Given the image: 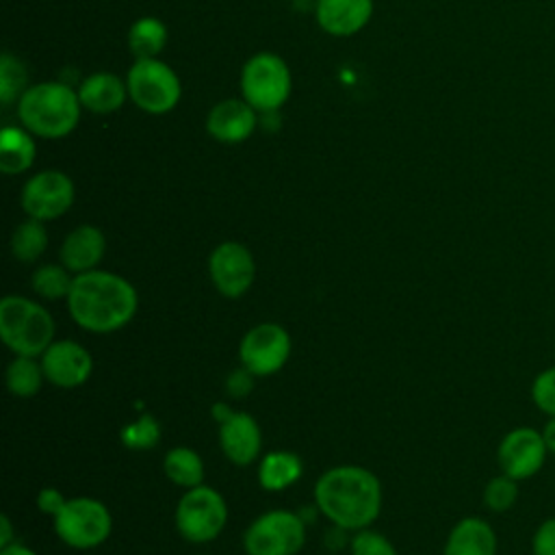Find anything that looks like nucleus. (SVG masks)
Instances as JSON below:
<instances>
[{"label":"nucleus","instance_id":"nucleus-1","mask_svg":"<svg viewBox=\"0 0 555 555\" xmlns=\"http://www.w3.org/2000/svg\"><path fill=\"white\" fill-rule=\"evenodd\" d=\"M72 321L91 334H111L126 327L137 310V288L121 275L104 269H91L74 275L65 299Z\"/></svg>","mask_w":555,"mask_h":555},{"label":"nucleus","instance_id":"nucleus-2","mask_svg":"<svg viewBox=\"0 0 555 555\" xmlns=\"http://www.w3.org/2000/svg\"><path fill=\"white\" fill-rule=\"evenodd\" d=\"M382 481L364 466H334L314 483L317 509L347 531L371 527L382 512Z\"/></svg>","mask_w":555,"mask_h":555},{"label":"nucleus","instance_id":"nucleus-3","mask_svg":"<svg viewBox=\"0 0 555 555\" xmlns=\"http://www.w3.org/2000/svg\"><path fill=\"white\" fill-rule=\"evenodd\" d=\"M80 98L65 82H37L17 100V115L24 128L43 139L69 134L80 119Z\"/></svg>","mask_w":555,"mask_h":555},{"label":"nucleus","instance_id":"nucleus-4","mask_svg":"<svg viewBox=\"0 0 555 555\" xmlns=\"http://www.w3.org/2000/svg\"><path fill=\"white\" fill-rule=\"evenodd\" d=\"M56 323L43 304L24 295L0 301V338L15 356L39 358L54 343Z\"/></svg>","mask_w":555,"mask_h":555},{"label":"nucleus","instance_id":"nucleus-5","mask_svg":"<svg viewBox=\"0 0 555 555\" xmlns=\"http://www.w3.org/2000/svg\"><path fill=\"white\" fill-rule=\"evenodd\" d=\"M173 522L186 542H212L221 535L228 522V505L223 494L204 483L189 488L176 505Z\"/></svg>","mask_w":555,"mask_h":555},{"label":"nucleus","instance_id":"nucleus-6","mask_svg":"<svg viewBox=\"0 0 555 555\" xmlns=\"http://www.w3.org/2000/svg\"><path fill=\"white\" fill-rule=\"evenodd\" d=\"M54 531L63 544L76 551H89L104 544L113 531L108 507L93 496H72L52 518Z\"/></svg>","mask_w":555,"mask_h":555},{"label":"nucleus","instance_id":"nucleus-7","mask_svg":"<svg viewBox=\"0 0 555 555\" xmlns=\"http://www.w3.org/2000/svg\"><path fill=\"white\" fill-rule=\"evenodd\" d=\"M306 544V520L293 509H269L243 533L247 555H297Z\"/></svg>","mask_w":555,"mask_h":555},{"label":"nucleus","instance_id":"nucleus-8","mask_svg":"<svg viewBox=\"0 0 555 555\" xmlns=\"http://www.w3.org/2000/svg\"><path fill=\"white\" fill-rule=\"evenodd\" d=\"M291 69L271 52L254 54L241 72V93L260 113L278 111L291 95Z\"/></svg>","mask_w":555,"mask_h":555},{"label":"nucleus","instance_id":"nucleus-9","mask_svg":"<svg viewBox=\"0 0 555 555\" xmlns=\"http://www.w3.org/2000/svg\"><path fill=\"white\" fill-rule=\"evenodd\" d=\"M130 100L145 113H169L182 93L176 72L158 59H137L126 78Z\"/></svg>","mask_w":555,"mask_h":555},{"label":"nucleus","instance_id":"nucleus-10","mask_svg":"<svg viewBox=\"0 0 555 555\" xmlns=\"http://www.w3.org/2000/svg\"><path fill=\"white\" fill-rule=\"evenodd\" d=\"M291 334L273 321L254 325L238 343V360L256 377H269L282 371L291 358Z\"/></svg>","mask_w":555,"mask_h":555},{"label":"nucleus","instance_id":"nucleus-11","mask_svg":"<svg viewBox=\"0 0 555 555\" xmlns=\"http://www.w3.org/2000/svg\"><path fill=\"white\" fill-rule=\"evenodd\" d=\"M74 197L76 191L72 178L59 169H46L26 180L22 189V208L33 219L52 221L72 208Z\"/></svg>","mask_w":555,"mask_h":555},{"label":"nucleus","instance_id":"nucleus-12","mask_svg":"<svg viewBox=\"0 0 555 555\" xmlns=\"http://www.w3.org/2000/svg\"><path fill=\"white\" fill-rule=\"evenodd\" d=\"M208 275L219 295L236 299L251 288L256 280V260L243 243L225 241L210 251Z\"/></svg>","mask_w":555,"mask_h":555},{"label":"nucleus","instance_id":"nucleus-13","mask_svg":"<svg viewBox=\"0 0 555 555\" xmlns=\"http://www.w3.org/2000/svg\"><path fill=\"white\" fill-rule=\"evenodd\" d=\"M546 453L548 449L542 431L533 427H514L501 438L496 447V462L503 475L522 481L542 470Z\"/></svg>","mask_w":555,"mask_h":555},{"label":"nucleus","instance_id":"nucleus-14","mask_svg":"<svg viewBox=\"0 0 555 555\" xmlns=\"http://www.w3.org/2000/svg\"><path fill=\"white\" fill-rule=\"evenodd\" d=\"M46 382L56 388H78L82 386L93 371V358L89 349L76 340L61 338L54 340L39 356Z\"/></svg>","mask_w":555,"mask_h":555},{"label":"nucleus","instance_id":"nucleus-15","mask_svg":"<svg viewBox=\"0 0 555 555\" xmlns=\"http://www.w3.org/2000/svg\"><path fill=\"white\" fill-rule=\"evenodd\" d=\"M219 447L234 466H249L262 449V431L258 421L247 412H234L219 425Z\"/></svg>","mask_w":555,"mask_h":555},{"label":"nucleus","instance_id":"nucleus-16","mask_svg":"<svg viewBox=\"0 0 555 555\" xmlns=\"http://www.w3.org/2000/svg\"><path fill=\"white\" fill-rule=\"evenodd\" d=\"M256 128V108L247 104L245 100H221L217 102L208 117H206V130L212 139L219 143H243L251 137Z\"/></svg>","mask_w":555,"mask_h":555},{"label":"nucleus","instance_id":"nucleus-17","mask_svg":"<svg viewBox=\"0 0 555 555\" xmlns=\"http://www.w3.org/2000/svg\"><path fill=\"white\" fill-rule=\"evenodd\" d=\"M106 251L104 232L91 223H82L74 228L61 243L59 258L74 275L98 269Z\"/></svg>","mask_w":555,"mask_h":555},{"label":"nucleus","instance_id":"nucleus-18","mask_svg":"<svg viewBox=\"0 0 555 555\" xmlns=\"http://www.w3.org/2000/svg\"><path fill=\"white\" fill-rule=\"evenodd\" d=\"M314 13L327 35L349 37L369 24L373 0H317Z\"/></svg>","mask_w":555,"mask_h":555},{"label":"nucleus","instance_id":"nucleus-19","mask_svg":"<svg viewBox=\"0 0 555 555\" xmlns=\"http://www.w3.org/2000/svg\"><path fill=\"white\" fill-rule=\"evenodd\" d=\"M442 555H496V533L488 520L466 516L449 531Z\"/></svg>","mask_w":555,"mask_h":555},{"label":"nucleus","instance_id":"nucleus-20","mask_svg":"<svg viewBox=\"0 0 555 555\" xmlns=\"http://www.w3.org/2000/svg\"><path fill=\"white\" fill-rule=\"evenodd\" d=\"M126 95H128L126 82H121V78L111 72H95L87 76L78 87V98L82 108L100 115L121 108V104L126 102Z\"/></svg>","mask_w":555,"mask_h":555},{"label":"nucleus","instance_id":"nucleus-21","mask_svg":"<svg viewBox=\"0 0 555 555\" xmlns=\"http://www.w3.org/2000/svg\"><path fill=\"white\" fill-rule=\"evenodd\" d=\"M304 475V462L293 451H269L258 464V483L267 492H282Z\"/></svg>","mask_w":555,"mask_h":555},{"label":"nucleus","instance_id":"nucleus-22","mask_svg":"<svg viewBox=\"0 0 555 555\" xmlns=\"http://www.w3.org/2000/svg\"><path fill=\"white\" fill-rule=\"evenodd\" d=\"M35 154H37V147H35V141L28 130L11 126L0 132V169H2V173L15 176V173L30 169V165L35 163Z\"/></svg>","mask_w":555,"mask_h":555},{"label":"nucleus","instance_id":"nucleus-23","mask_svg":"<svg viewBox=\"0 0 555 555\" xmlns=\"http://www.w3.org/2000/svg\"><path fill=\"white\" fill-rule=\"evenodd\" d=\"M163 470L165 477L173 483L180 486L184 490L202 486L204 483V460L197 451H193L191 447H173L165 453L163 457Z\"/></svg>","mask_w":555,"mask_h":555},{"label":"nucleus","instance_id":"nucleus-24","mask_svg":"<svg viewBox=\"0 0 555 555\" xmlns=\"http://www.w3.org/2000/svg\"><path fill=\"white\" fill-rule=\"evenodd\" d=\"M7 379V390L13 397L28 399L35 397L41 390V384L46 382L41 362L33 356H15L4 373Z\"/></svg>","mask_w":555,"mask_h":555},{"label":"nucleus","instance_id":"nucleus-25","mask_svg":"<svg viewBox=\"0 0 555 555\" xmlns=\"http://www.w3.org/2000/svg\"><path fill=\"white\" fill-rule=\"evenodd\" d=\"M167 43V26L158 17H141L128 30V46L137 59H158Z\"/></svg>","mask_w":555,"mask_h":555},{"label":"nucleus","instance_id":"nucleus-26","mask_svg":"<svg viewBox=\"0 0 555 555\" xmlns=\"http://www.w3.org/2000/svg\"><path fill=\"white\" fill-rule=\"evenodd\" d=\"M46 221L28 217L11 234V254L20 262H35L48 249V230Z\"/></svg>","mask_w":555,"mask_h":555},{"label":"nucleus","instance_id":"nucleus-27","mask_svg":"<svg viewBox=\"0 0 555 555\" xmlns=\"http://www.w3.org/2000/svg\"><path fill=\"white\" fill-rule=\"evenodd\" d=\"M74 284V273L65 264H41L30 275V288L46 301L67 299Z\"/></svg>","mask_w":555,"mask_h":555},{"label":"nucleus","instance_id":"nucleus-28","mask_svg":"<svg viewBox=\"0 0 555 555\" xmlns=\"http://www.w3.org/2000/svg\"><path fill=\"white\" fill-rule=\"evenodd\" d=\"M119 440L132 451H150L160 440V423L152 414H139L121 427Z\"/></svg>","mask_w":555,"mask_h":555},{"label":"nucleus","instance_id":"nucleus-29","mask_svg":"<svg viewBox=\"0 0 555 555\" xmlns=\"http://www.w3.org/2000/svg\"><path fill=\"white\" fill-rule=\"evenodd\" d=\"M26 89H28L26 65L11 52H4L0 59V100L4 104H11L15 98L20 100Z\"/></svg>","mask_w":555,"mask_h":555},{"label":"nucleus","instance_id":"nucleus-30","mask_svg":"<svg viewBox=\"0 0 555 555\" xmlns=\"http://www.w3.org/2000/svg\"><path fill=\"white\" fill-rule=\"evenodd\" d=\"M516 499H518V481L503 473L492 477L483 488V505L494 514H503L512 509Z\"/></svg>","mask_w":555,"mask_h":555},{"label":"nucleus","instance_id":"nucleus-31","mask_svg":"<svg viewBox=\"0 0 555 555\" xmlns=\"http://www.w3.org/2000/svg\"><path fill=\"white\" fill-rule=\"evenodd\" d=\"M349 553L351 555H397V548L386 535L366 527V529L353 531V538L349 542Z\"/></svg>","mask_w":555,"mask_h":555},{"label":"nucleus","instance_id":"nucleus-32","mask_svg":"<svg viewBox=\"0 0 555 555\" xmlns=\"http://www.w3.org/2000/svg\"><path fill=\"white\" fill-rule=\"evenodd\" d=\"M531 401L546 416H555V366H548L533 377Z\"/></svg>","mask_w":555,"mask_h":555},{"label":"nucleus","instance_id":"nucleus-33","mask_svg":"<svg viewBox=\"0 0 555 555\" xmlns=\"http://www.w3.org/2000/svg\"><path fill=\"white\" fill-rule=\"evenodd\" d=\"M254 384H256V375L241 364L234 371H230V375L225 377V392L232 399H245L254 390Z\"/></svg>","mask_w":555,"mask_h":555},{"label":"nucleus","instance_id":"nucleus-34","mask_svg":"<svg viewBox=\"0 0 555 555\" xmlns=\"http://www.w3.org/2000/svg\"><path fill=\"white\" fill-rule=\"evenodd\" d=\"M533 555H555V516L538 525L531 538Z\"/></svg>","mask_w":555,"mask_h":555},{"label":"nucleus","instance_id":"nucleus-35","mask_svg":"<svg viewBox=\"0 0 555 555\" xmlns=\"http://www.w3.org/2000/svg\"><path fill=\"white\" fill-rule=\"evenodd\" d=\"M65 503H67L65 494H63L61 490L52 488V486L41 488L39 494H37V507H39V512L46 514V516H52V518L65 507Z\"/></svg>","mask_w":555,"mask_h":555},{"label":"nucleus","instance_id":"nucleus-36","mask_svg":"<svg viewBox=\"0 0 555 555\" xmlns=\"http://www.w3.org/2000/svg\"><path fill=\"white\" fill-rule=\"evenodd\" d=\"M345 531H347V529L334 525V527L325 533V544H327V548H334V551L343 548V546H345Z\"/></svg>","mask_w":555,"mask_h":555},{"label":"nucleus","instance_id":"nucleus-37","mask_svg":"<svg viewBox=\"0 0 555 555\" xmlns=\"http://www.w3.org/2000/svg\"><path fill=\"white\" fill-rule=\"evenodd\" d=\"M9 544H13V525L9 520L7 514L0 516V548H7Z\"/></svg>","mask_w":555,"mask_h":555},{"label":"nucleus","instance_id":"nucleus-38","mask_svg":"<svg viewBox=\"0 0 555 555\" xmlns=\"http://www.w3.org/2000/svg\"><path fill=\"white\" fill-rule=\"evenodd\" d=\"M210 414H212V418L221 425V423H225V421L234 414V410H232L225 401H215L212 408H210Z\"/></svg>","mask_w":555,"mask_h":555},{"label":"nucleus","instance_id":"nucleus-39","mask_svg":"<svg viewBox=\"0 0 555 555\" xmlns=\"http://www.w3.org/2000/svg\"><path fill=\"white\" fill-rule=\"evenodd\" d=\"M542 438L546 442L548 453H555V416H548L546 425L542 427Z\"/></svg>","mask_w":555,"mask_h":555},{"label":"nucleus","instance_id":"nucleus-40","mask_svg":"<svg viewBox=\"0 0 555 555\" xmlns=\"http://www.w3.org/2000/svg\"><path fill=\"white\" fill-rule=\"evenodd\" d=\"M0 555H37V553L30 551L28 546L20 544V542H13V544H9L7 548H0Z\"/></svg>","mask_w":555,"mask_h":555}]
</instances>
